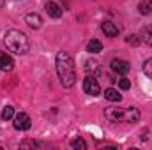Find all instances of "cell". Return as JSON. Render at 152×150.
Returning a JSON list of instances; mask_svg holds the SVG:
<instances>
[{"instance_id":"cell-17","label":"cell","mask_w":152,"mask_h":150,"mask_svg":"<svg viewBox=\"0 0 152 150\" xmlns=\"http://www.w3.org/2000/svg\"><path fill=\"white\" fill-rule=\"evenodd\" d=\"M71 147H73V149H81V150H85V149H87V143H85V140H81V138H76V140H73V141H71Z\"/></svg>"},{"instance_id":"cell-20","label":"cell","mask_w":152,"mask_h":150,"mask_svg":"<svg viewBox=\"0 0 152 150\" xmlns=\"http://www.w3.org/2000/svg\"><path fill=\"white\" fill-rule=\"evenodd\" d=\"M129 44H138V39H136V36H127V39H126Z\"/></svg>"},{"instance_id":"cell-11","label":"cell","mask_w":152,"mask_h":150,"mask_svg":"<svg viewBox=\"0 0 152 150\" xmlns=\"http://www.w3.org/2000/svg\"><path fill=\"white\" fill-rule=\"evenodd\" d=\"M140 37H142V41H143L145 44L152 46V25H147V27H143V28H142Z\"/></svg>"},{"instance_id":"cell-13","label":"cell","mask_w":152,"mask_h":150,"mask_svg":"<svg viewBox=\"0 0 152 150\" xmlns=\"http://www.w3.org/2000/svg\"><path fill=\"white\" fill-rule=\"evenodd\" d=\"M87 50H88V53H99V51H103V42L99 39H90V42L87 44Z\"/></svg>"},{"instance_id":"cell-9","label":"cell","mask_w":152,"mask_h":150,"mask_svg":"<svg viewBox=\"0 0 152 150\" xmlns=\"http://www.w3.org/2000/svg\"><path fill=\"white\" fill-rule=\"evenodd\" d=\"M101 30L104 32V36L106 37H117L118 36V27L112 23V21H104L103 25H101Z\"/></svg>"},{"instance_id":"cell-15","label":"cell","mask_w":152,"mask_h":150,"mask_svg":"<svg viewBox=\"0 0 152 150\" xmlns=\"http://www.w3.org/2000/svg\"><path fill=\"white\" fill-rule=\"evenodd\" d=\"M85 69L90 73V76L92 74H101V69H99V64L96 62V60H88L87 64H85Z\"/></svg>"},{"instance_id":"cell-19","label":"cell","mask_w":152,"mask_h":150,"mask_svg":"<svg viewBox=\"0 0 152 150\" xmlns=\"http://www.w3.org/2000/svg\"><path fill=\"white\" fill-rule=\"evenodd\" d=\"M117 81H118V87H120L122 90H129V88H131V81H129L127 78H118Z\"/></svg>"},{"instance_id":"cell-12","label":"cell","mask_w":152,"mask_h":150,"mask_svg":"<svg viewBox=\"0 0 152 150\" xmlns=\"http://www.w3.org/2000/svg\"><path fill=\"white\" fill-rule=\"evenodd\" d=\"M104 97H106L108 101H112V103H120V101H122V95H120L118 90H115V88H106V90H104Z\"/></svg>"},{"instance_id":"cell-7","label":"cell","mask_w":152,"mask_h":150,"mask_svg":"<svg viewBox=\"0 0 152 150\" xmlns=\"http://www.w3.org/2000/svg\"><path fill=\"white\" fill-rule=\"evenodd\" d=\"M25 21H27V25L30 27V28H34V30H37L42 27V18L39 16L37 12H28L27 16H25Z\"/></svg>"},{"instance_id":"cell-10","label":"cell","mask_w":152,"mask_h":150,"mask_svg":"<svg viewBox=\"0 0 152 150\" xmlns=\"http://www.w3.org/2000/svg\"><path fill=\"white\" fill-rule=\"evenodd\" d=\"M46 12L51 16V18H60L62 16V7L57 4V2H46Z\"/></svg>"},{"instance_id":"cell-2","label":"cell","mask_w":152,"mask_h":150,"mask_svg":"<svg viewBox=\"0 0 152 150\" xmlns=\"http://www.w3.org/2000/svg\"><path fill=\"white\" fill-rule=\"evenodd\" d=\"M4 42H5V48L9 51L16 53V55H25L28 51V48H30L27 36L23 32H20V30H14V28H11V30L5 32Z\"/></svg>"},{"instance_id":"cell-5","label":"cell","mask_w":152,"mask_h":150,"mask_svg":"<svg viewBox=\"0 0 152 150\" xmlns=\"http://www.w3.org/2000/svg\"><path fill=\"white\" fill-rule=\"evenodd\" d=\"M12 125H14V129H18V131H27V129H30L32 120H30V117H28L27 113H18V115H14Z\"/></svg>"},{"instance_id":"cell-21","label":"cell","mask_w":152,"mask_h":150,"mask_svg":"<svg viewBox=\"0 0 152 150\" xmlns=\"http://www.w3.org/2000/svg\"><path fill=\"white\" fill-rule=\"evenodd\" d=\"M4 4H5V2H4V0H0V7H4Z\"/></svg>"},{"instance_id":"cell-14","label":"cell","mask_w":152,"mask_h":150,"mask_svg":"<svg viewBox=\"0 0 152 150\" xmlns=\"http://www.w3.org/2000/svg\"><path fill=\"white\" fill-rule=\"evenodd\" d=\"M138 11H140V14H151L152 12V0H142L138 4Z\"/></svg>"},{"instance_id":"cell-3","label":"cell","mask_w":152,"mask_h":150,"mask_svg":"<svg viewBox=\"0 0 152 150\" xmlns=\"http://www.w3.org/2000/svg\"><path fill=\"white\" fill-rule=\"evenodd\" d=\"M104 117L108 122H127L134 124L140 120V111L136 108H106Z\"/></svg>"},{"instance_id":"cell-1","label":"cell","mask_w":152,"mask_h":150,"mask_svg":"<svg viewBox=\"0 0 152 150\" xmlns=\"http://www.w3.org/2000/svg\"><path fill=\"white\" fill-rule=\"evenodd\" d=\"M55 66H57V74L60 78L62 87L71 88L76 83V66L71 55L66 51H58L55 58Z\"/></svg>"},{"instance_id":"cell-8","label":"cell","mask_w":152,"mask_h":150,"mask_svg":"<svg viewBox=\"0 0 152 150\" xmlns=\"http://www.w3.org/2000/svg\"><path fill=\"white\" fill-rule=\"evenodd\" d=\"M12 67H14V60L11 58V55L0 51V71H12Z\"/></svg>"},{"instance_id":"cell-4","label":"cell","mask_w":152,"mask_h":150,"mask_svg":"<svg viewBox=\"0 0 152 150\" xmlns=\"http://www.w3.org/2000/svg\"><path fill=\"white\" fill-rule=\"evenodd\" d=\"M83 90H85V94H88L92 97L101 94V87H99V83H97V79L94 76H87L83 79Z\"/></svg>"},{"instance_id":"cell-18","label":"cell","mask_w":152,"mask_h":150,"mask_svg":"<svg viewBox=\"0 0 152 150\" xmlns=\"http://www.w3.org/2000/svg\"><path fill=\"white\" fill-rule=\"evenodd\" d=\"M143 73L152 79V58H149V60L143 62Z\"/></svg>"},{"instance_id":"cell-6","label":"cell","mask_w":152,"mask_h":150,"mask_svg":"<svg viewBox=\"0 0 152 150\" xmlns=\"http://www.w3.org/2000/svg\"><path fill=\"white\" fill-rule=\"evenodd\" d=\"M112 71H115L117 74H127L131 71V66L127 60H120V58H113L112 60Z\"/></svg>"},{"instance_id":"cell-16","label":"cell","mask_w":152,"mask_h":150,"mask_svg":"<svg viewBox=\"0 0 152 150\" xmlns=\"http://www.w3.org/2000/svg\"><path fill=\"white\" fill-rule=\"evenodd\" d=\"M11 118H14V108L12 106H5L2 110V120H11Z\"/></svg>"}]
</instances>
